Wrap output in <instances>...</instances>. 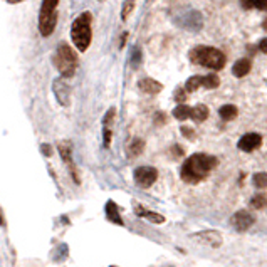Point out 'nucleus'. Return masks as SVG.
Instances as JSON below:
<instances>
[{
  "instance_id": "obj_1",
  "label": "nucleus",
  "mask_w": 267,
  "mask_h": 267,
  "mask_svg": "<svg viewBox=\"0 0 267 267\" xmlns=\"http://www.w3.org/2000/svg\"><path fill=\"white\" fill-rule=\"evenodd\" d=\"M218 165V160L212 155H205V153H195L190 158L185 160L182 165L180 177L185 184L195 185L205 180L212 170Z\"/></svg>"
},
{
  "instance_id": "obj_2",
  "label": "nucleus",
  "mask_w": 267,
  "mask_h": 267,
  "mask_svg": "<svg viewBox=\"0 0 267 267\" xmlns=\"http://www.w3.org/2000/svg\"><path fill=\"white\" fill-rule=\"evenodd\" d=\"M93 16L91 12H83L79 17H76L74 22L71 25V39L74 42L76 49L79 52H84L87 50L91 44V39H93Z\"/></svg>"
},
{
  "instance_id": "obj_3",
  "label": "nucleus",
  "mask_w": 267,
  "mask_h": 267,
  "mask_svg": "<svg viewBox=\"0 0 267 267\" xmlns=\"http://www.w3.org/2000/svg\"><path fill=\"white\" fill-rule=\"evenodd\" d=\"M190 61L193 64L203 66V67L214 69V71H220L225 66V54L222 50L215 49L210 46H199L195 49L190 50Z\"/></svg>"
},
{
  "instance_id": "obj_4",
  "label": "nucleus",
  "mask_w": 267,
  "mask_h": 267,
  "mask_svg": "<svg viewBox=\"0 0 267 267\" xmlns=\"http://www.w3.org/2000/svg\"><path fill=\"white\" fill-rule=\"evenodd\" d=\"M52 62L62 78H72L76 69H78V54L74 52V49L69 44L61 42L56 49Z\"/></svg>"
},
{
  "instance_id": "obj_5",
  "label": "nucleus",
  "mask_w": 267,
  "mask_h": 267,
  "mask_svg": "<svg viewBox=\"0 0 267 267\" xmlns=\"http://www.w3.org/2000/svg\"><path fill=\"white\" fill-rule=\"evenodd\" d=\"M57 5L59 0H42L39 10V32L42 37H49L57 25Z\"/></svg>"
},
{
  "instance_id": "obj_6",
  "label": "nucleus",
  "mask_w": 267,
  "mask_h": 267,
  "mask_svg": "<svg viewBox=\"0 0 267 267\" xmlns=\"http://www.w3.org/2000/svg\"><path fill=\"white\" fill-rule=\"evenodd\" d=\"M133 177H134V184L138 186H141V188H150V186L156 182V178H158V171H156V168H153V167H140L134 170Z\"/></svg>"
},
{
  "instance_id": "obj_7",
  "label": "nucleus",
  "mask_w": 267,
  "mask_h": 267,
  "mask_svg": "<svg viewBox=\"0 0 267 267\" xmlns=\"http://www.w3.org/2000/svg\"><path fill=\"white\" fill-rule=\"evenodd\" d=\"M52 91H54L56 100L59 101V104L64 106V108H67L69 103H71V87H69V84L64 81V78L54 79Z\"/></svg>"
},
{
  "instance_id": "obj_8",
  "label": "nucleus",
  "mask_w": 267,
  "mask_h": 267,
  "mask_svg": "<svg viewBox=\"0 0 267 267\" xmlns=\"http://www.w3.org/2000/svg\"><path fill=\"white\" fill-rule=\"evenodd\" d=\"M192 239L195 242L202 244V246H208V247H220L224 239L218 232L215 230H202V232H197L192 235Z\"/></svg>"
},
{
  "instance_id": "obj_9",
  "label": "nucleus",
  "mask_w": 267,
  "mask_h": 267,
  "mask_svg": "<svg viewBox=\"0 0 267 267\" xmlns=\"http://www.w3.org/2000/svg\"><path fill=\"white\" fill-rule=\"evenodd\" d=\"M255 218L252 217L250 214H249L247 210H239L234 214V217L230 218V225L234 227L235 230H239V232H244V230L250 229L252 225H254Z\"/></svg>"
},
{
  "instance_id": "obj_10",
  "label": "nucleus",
  "mask_w": 267,
  "mask_h": 267,
  "mask_svg": "<svg viewBox=\"0 0 267 267\" xmlns=\"http://www.w3.org/2000/svg\"><path fill=\"white\" fill-rule=\"evenodd\" d=\"M261 145H262V136L259 133H247V134H244V136L239 140V143H237L239 150H242V151H246V153L254 151V150H257Z\"/></svg>"
},
{
  "instance_id": "obj_11",
  "label": "nucleus",
  "mask_w": 267,
  "mask_h": 267,
  "mask_svg": "<svg viewBox=\"0 0 267 267\" xmlns=\"http://www.w3.org/2000/svg\"><path fill=\"white\" fill-rule=\"evenodd\" d=\"M59 153H61V158L64 160V163L69 167L72 173V178H74L76 184H79V177H78V171H76V167H74V162H72V150H71V143L69 141H61L59 143Z\"/></svg>"
},
{
  "instance_id": "obj_12",
  "label": "nucleus",
  "mask_w": 267,
  "mask_h": 267,
  "mask_svg": "<svg viewBox=\"0 0 267 267\" xmlns=\"http://www.w3.org/2000/svg\"><path fill=\"white\" fill-rule=\"evenodd\" d=\"M134 214H136L138 217L150 220L151 224H163V222H165L163 215L156 214V212H151V210H146V208L141 205V203H136V205H134Z\"/></svg>"
},
{
  "instance_id": "obj_13",
  "label": "nucleus",
  "mask_w": 267,
  "mask_h": 267,
  "mask_svg": "<svg viewBox=\"0 0 267 267\" xmlns=\"http://www.w3.org/2000/svg\"><path fill=\"white\" fill-rule=\"evenodd\" d=\"M138 87H140L141 93H145V94H158L160 91L163 89L162 84H160L158 81H155V79H150V78L141 79V81L138 83Z\"/></svg>"
},
{
  "instance_id": "obj_14",
  "label": "nucleus",
  "mask_w": 267,
  "mask_h": 267,
  "mask_svg": "<svg viewBox=\"0 0 267 267\" xmlns=\"http://www.w3.org/2000/svg\"><path fill=\"white\" fill-rule=\"evenodd\" d=\"M106 217H108L109 222H113V224L116 225H124L123 218L119 217V210H118V205H116L113 200H109L108 203H106Z\"/></svg>"
},
{
  "instance_id": "obj_15",
  "label": "nucleus",
  "mask_w": 267,
  "mask_h": 267,
  "mask_svg": "<svg viewBox=\"0 0 267 267\" xmlns=\"http://www.w3.org/2000/svg\"><path fill=\"white\" fill-rule=\"evenodd\" d=\"M250 66L252 64L249 59H239L232 66V74L235 76V78H244V76H247L249 71H250Z\"/></svg>"
},
{
  "instance_id": "obj_16",
  "label": "nucleus",
  "mask_w": 267,
  "mask_h": 267,
  "mask_svg": "<svg viewBox=\"0 0 267 267\" xmlns=\"http://www.w3.org/2000/svg\"><path fill=\"white\" fill-rule=\"evenodd\" d=\"M237 113H239V109H237V106H234V104H224L220 109H218V115H220V118L224 119V121H232V119H235Z\"/></svg>"
},
{
  "instance_id": "obj_17",
  "label": "nucleus",
  "mask_w": 267,
  "mask_h": 267,
  "mask_svg": "<svg viewBox=\"0 0 267 267\" xmlns=\"http://www.w3.org/2000/svg\"><path fill=\"white\" fill-rule=\"evenodd\" d=\"M190 118L197 123H202L208 118V108L205 104H197L195 108H192V116Z\"/></svg>"
},
{
  "instance_id": "obj_18",
  "label": "nucleus",
  "mask_w": 267,
  "mask_h": 267,
  "mask_svg": "<svg viewBox=\"0 0 267 267\" xmlns=\"http://www.w3.org/2000/svg\"><path fill=\"white\" fill-rule=\"evenodd\" d=\"M173 116L177 119H180V121H184V119H186V118H190V116H192V108H190V106H186V104L177 106V108L173 109Z\"/></svg>"
},
{
  "instance_id": "obj_19",
  "label": "nucleus",
  "mask_w": 267,
  "mask_h": 267,
  "mask_svg": "<svg viewBox=\"0 0 267 267\" xmlns=\"http://www.w3.org/2000/svg\"><path fill=\"white\" fill-rule=\"evenodd\" d=\"M244 9H257L267 10V0H240Z\"/></svg>"
},
{
  "instance_id": "obj_20",
  "label": "nucleus",
  "mask_w": 267,
  "mask_h": 267,
  "mask_svg": "<svg viewBox=\"0 0 267 267\" xmlns=\"http://www.w3.org/2000/svg\"><path fill=\"white\" fill-rule=\"evenodd\" d=\"M202 78L203 76H192V78H188V81L185 83L186 93H193V91L199 89V87L202 86Z\"/></svg>"
},
{
  "instance_id": "obj_21",
  "label": "nucleus",
  "mask_w": 267,
  "mask_h": 267,
  "mask_svg": "<svg viewBox=\"0 0 267 267\" xmlns=\"http://www.w3.org/2000/svg\"><path fill=\"white\" fill-rule=\"evenodd\" d=\"M220 84V79H218L217 74H207L202 78V86L207 87V89H215Z\"/></svg>"
},
{
  "instance_id": "obj_22",
  "label": "nucleus",
  "mask_w": 267,
  "mask_h": 267,
  "mask_svg": "<svg viewBox=\"0 0 267 267\" xmlns=\"http://www.w3.org/2000/svg\"><path fill=\"white\" fill-rule=\"evenodd\" d=\"M143 148H145V141L141 140V138H134L133 141H131V145H130V156H138L141 151H143Z\"/></svg>"
},
{
  "instance_id": "obj_23",
  "label": "nucleus",
  "mask_w": 267,
  "mask_h": 267,
  "mask_svg": "<svg viewBox=\"0 0 267 267\" xmlns=\"http://www.w3.org/2000/svg\"><path fill=\"white\" fill-rule=\"evenodd\" d=\"M250 205L254 208H264L267 205V195H264V193H257V195H254L250 200Z\"/></svg>"
},
{
  "instance_id": "obj_24",
  "label": "nucleus",
  "mask_w": 267,
  "mask_h": 267,
  "mask_svg": "<svg viewBox=\"0 0 267 267\" xmlns=\"http://www.w3.org/2000/svg\"><path fill=\"white\" fill-rule=\"evenodd\" d=\"M134 9V0H124L123 3V9H121V19L126 20L130 17V14L133 12Z\"/></svg>"
},
{
  "instance_id": "obj_25",
  "label": "nucleus",
  "mask_w": 267,
  "mask_h": 267,
  "mask_svg": "<svg viewBox=\"0 0 267 267\" xmlns=\"http://www.w3.org/2000/svg\"><path fill=\"white\" fill-rule=\"evenodd\" d=\"M254 185L257 186V188H267V173H255Z\"/></svg>"
},
{
  "instance_id": "obj_26",
  "label": "nucleus",
  "mask_w": 267,
  "mask_h": 267,
  "mask_svg": "<svg viewBox=\"0 0 267 267\" xmlns=\"http://www.w3.org/2000/svg\"><path fill=\"white\" fill-rule=\"evenodd\" d=\"M131 62H133V66H140V62H141V50H140V47H136V46L133 47V54H131Z\"/></svg>"
},
{
  "instance_id": "obj_27",
  "label": "nucleus",
  "mask_w": 267,
  "mask_h": 267,
  "mask_svg": "<svg viewBox=\"0 0 267 267\" xmlns=\"http://www.w3.org/2000/svg\"><path fill=\"white\" fill-rule=\"evenodd\" d=\"M115 115H116V109L115 108H111L108 113H106V116H104V119H103V123H104V128H108L109 124L113 123V119H115Z\"/></svg>"
},
{
  "instance_id": "obj_28",
  "label": "nucleus",
  "mask_w": 267,
  "mask_h": 267,
  "mask_svg": "<svg viewBox=\"0 0 267 267\" xmlns=\"http://www.w3.org/2000/svg\"><path fill=\"white\" fill-rule=\"evenodd\" d=\"M175 100H177L178 103H184V101L186 100V91L184 89V87H178V89L175 91Z\"/></svg>"
},
{
  "instance_id": "obj_29",
  "label": "nucleus",
  "mask_w": 267,
  "mask_h": 267,
  "mask_svg": "<svg viewBox=\"0 0 267 267\" xmlns=\"http://www.w3.org/2000/svg\"><path fill=\"white\" fill-rule=\"evenodd\" d=\"M182 134H184L185 138H190V140L195 138V131H193L192 128H186V126H182Z\"/></svg>"
},
{
  "instance_id": "obj_30",
  "label": "nucleus",
  "mask_w": 267,
  "mask_h": 267,
  "mask_svg": "<svg viewBox=\"0 0 267 267\" xmlns=\"http://www.w3.org/2000/svg\"><path fill=\"white\" fill-rule=\"evenodd\" d=\"M103 134H104V146L108 148V146L111 145V130H109V128H104Z\"/></svg>"
},
{
  "instance_id": "obj_31",
  "label": "nucleus",
  "mask_w": 267,
  "mask_h": 267,
  "mask_svg": "<svg viewBox=\"0 0 267 267\" xmlns=\"http://www.w3.org/2000/svg\"><path fill=\"white\" fill-rule=\"evenodd\" d=\"M259 49H261V52L267 54V37H266V39H262V41L259 42Z\"/></svg>"
},
{
  "instance_id": "obj_32",
  "label": "nucleus",
  "mask_w": 267,
  "mask_h": 267,
  "mask_svg": "<svg viewBox=\"0 0 267 267\" xmlns=\"http://www.w3.org/2000/svg\"><path fill=\"white\" fill-rule=\"evenodd\" d=\"M162 121L165 123V115H163V113H158V115L155 116V123L156 124H162Z\"/></svg>"
},
{
  "instance_id": "obj_33",
  "label": "nucleus",
  "mask_w": 267,
  "mask_h": 267,
  "mask_svg": "<svg viewBox=\"0 0 267 267\" xmlns=\"http://www.w3.org/2000/svg\"><path fill=\"white\" fill-rule=\"evenodd\" d=\"M42 151H44V155H46V156H49L50 153H52V151H50V146L49 145H42Z\"/></svg>"
},
{
  "instance_id": "obj_34",
  "label": "nucleus",
  "mask_w": 267,
  "mask_h": 267,
  "mask_svg": "<svg viewBox=\"0 0 267 267\" xmlns=\"http://www.w3.org/2000/svg\"><path fill=\"white\" fill-rule=\"evenodd\" d=\"M126 39H128V32H124V34L121 35V42H119V47L123 49V46L126 44Z\"/></svg>"
},
{
  "instance_id": "obj_35",
  "label": "nucleus",
  "mask_w": 267,
  "mask_h": 267,
  "mask_svg": "<svg viewBox=\"0 0 267 267\" xmlns=\"http://www.w3.org/2000/svg\"><path fill=\"white\" fill-rule=\"evenodd\" d=\"M0 227H5V217H3L2 208H0Z\"/></svg>"
},
{
  "instance_id": "obj_36",
  "label": "nucleus",
  "mask_w": 267,
  "mask_h": 267,
  "mask_svg": "<svg viewBox=\"0 0 267 267\" xmlns=\"http://www.w3.org/2000/svg\"><path fill=\"white\" fill-rule=\"evenodd\" d=\"M9 3H20V2H24V0H7Z\"/></svg>"
},
{
  "instance_id": "obj_37",
  "label": "nucleus",
  "mask_w": 267,
  "mask_h": 267,
  "mask_svg": "<svg viewBox=\"0 0 267 267\" xmlns=\"http://www.w3.org/2000/svg\"><path fill=\"white\" fill-rule=\"evenodd\" d=\"M264 31H267V20H264Z\"/></svg>"
},
{
  "instance_id": "obj_38",
  "label": "nucleus",
  "mask_w": 267,
  "mask_h": 267,
  "mask_svg": "<svg viewBox=\"0 0 267 267\" xmlns=\"http://www.w3.org/2000/svg\"><path fill=\"white\" fill-rule=\"evenodd\" d=\"M113 267H115V266H113Z\"/></svg>"
}]
</instances>
